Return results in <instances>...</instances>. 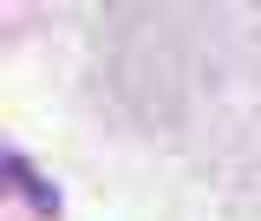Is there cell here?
Here are the masks:
<instances>
[{
  "mask_svg": "<svg viewBox=\"0 0 261 221\" xmlns=\"http://www.w3.org/2000/svg\"><path fill=\"white\" fill-rule=\"evenodd\" d=\"M7 176H13V182H20V195H33V202H39L46 215L59 208V202H53V189H46V182H39V176H33V169H27V163H20V156H7Z\"/></svg>",
  "mask_w": 261,
  "mask_h": 221,
  "instance_id": "cell-1",
  "label": "cell"
}]
</instances>
